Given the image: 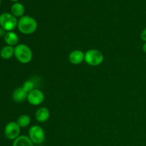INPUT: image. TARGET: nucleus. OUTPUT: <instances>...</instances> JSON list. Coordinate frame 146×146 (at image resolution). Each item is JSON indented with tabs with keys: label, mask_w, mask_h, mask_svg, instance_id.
<instances>
[{
	"label": "nucleus",
	"mask_w": 146,
	"mask_h": 146,
	"mask_svg": "<svg viewBox=\"0 0 146 146\" xmlns=\"http://www.w3.org/2000/svg\"><path fill=\"white\" fill-rule=\"evenodd\" d=\"M35 118L36 121L39 123H45L49 119L50 111L45 107H41L37 109L35 113Z\"/></svg>",
	"instance_id": "1a4fd4ad"
},
{
	"label": "nucleus",
	"mask_w": 146,
	"mask_h": 146,
	"mask_svg": "<svg viewBox=\"0 0 146 146\" xmlns=\"http://www.w3.org/2000/svg\"><path fill=\"white\" fill-rule=\"evenodd\" d=\"M14 55V48L11 46H5L0 51V56L3 59H9Z\"/></svg>",
	"instance_id": "4468645a"
},
{
	"label": "nucleus",
	"mask_w": 146,
	"mask_h": 146,
	"mask_svg": "<svg viewBox=\"0 0 146 146\" xmlns=\"http://www.w3.org/2000/svg\"><path fill=\"white\" fill-rule=\"evenodd\" d=\"M141 38L143 41L146 42V28L144 29L141 34Z\"/></svg>",
	"instance_id": "f3484780"
},
{
	"label": "nucleus",
	"mask_w": 146,
	"mask_h": 146,
	"mask_svg": "<svg viewBox=\"0 0 146 146\" xmlns=\"http://www.w3.org/2000/svg\"><path fill=\"white\" fill-rule=\"evenodd\" d=\"M20 127L17 122H9L4 128V135L6 138L11 141L17 139L20 134Z\"/></svg>",
	"instance_id": "423d86ee"
},
{
	"label": "nucleus",
	"mask_w": 146,
	"mask_h": 146,
	"mask_svg": "<svg viewBox=\"0 0 146 146\" xmlns=\"http://www.w3.org/2000/svg\"><path fill=\"white\" fill-rule=\"evenodd\" d=\"M23 89L26 91L27 93H29L32 90L34 89V84L31 80H27L23 84L22 86Z\"/></svg>",
	"instance_id": "dca6fc26"
},
{
	"label": "nucleus",
	"mask_w": 146,
	"mask_h": 146,
	"mask_svg": "<svg viewBox=\"0 0 146 146\" xmlns=\"http://www.w3.org/2000/svg\"><path fill=\"white\" fill-rule=\"evenodd\" d=\"M0 4H1V0H0Z\"/></svg>",
	"instance_id": "412c9836"
},
{
	"label": "nucleus",
	"mask_w": 146,
	"mask_h": 146,
	"mask_svg": "<svg viewBox=\"0 0 146 146\" xmlns=\"http://www.w3.org/2000/svg\"><path fill=\"white\" fill-rule=\"evenodd\" d=\"M29 137L36 145H40L45 141V132L39 125H33L29 131Z\"/></svg>",
	"instance_id": "39448f33"
},
{
	"label": "nucleus",
	"mask_w": 146,
	"mask_h": 146,
	"mask_svg": "<svg viewBox=\"0 0 146 146\" xmlns=\"http://www.w3.org/2000/svg\"><path fill=\"white\" fill-rule=\"evenodd\" d=\"M11 1H19V0H11Z\"/></svg>",
	"instance_id": "aec40b11"
},
{
	"label": "nucleus",
	"mask_w": 146,
	"mask_h": 146,
	"mask_svg": "<svg viewBox=\"0 0 146 146\" xmlns=\"http://www.w3.org/2000/svg\"><path fill=\"white\" fill-rule=\"evenodd\" d=\"M4 41L7 45L13 47L14 46H16L17 45H18L19 41L18 35L14 31H7L5 36H4Z\"/></svg>",
	"instance_id": "9b49d317"
},
{
	"label": "nucleus",
	"mask_w": 146,
	"mask_h": 146,
	"mask_svg": "<svg viewBox=\"0 0 146 146\" xmlns=\"http://www.w3.org/2000/svg\"><path fill=\"white\" fill-rule=\"evenodd\" d=\"M28 93L26 92L22 87L16 88L12 94V99L16 103H21L27 99Z\"/></svg>",
	"instance_id": "9d476101"
},
{
	"label": "nucleus",
	"mask_w": 146,
	"mask_h": 146,
	"mask_svg": "<svg viewBox=\"0 0 146 146\" xmlns=\"http://www.w3.org/2000/svg\"><path fill=\"white\" fill-rule=\"evenodd\" d=\"M38 146H41V145H38Z\"/></svg>",
	"instance_id": "4be33fe9"
},
{
	"label": "nucleus",
	"mask_w": 146,
	"mask_h": 146,
	"mask_svg": "<svg viewBox=\"0 0 146 146\" xmlns=\"http://www.w3.org/2000/svg\"><path fill=\"white\" fill-rule=\"evenodd\" d=\"M12 146H34V143L29 137L27 135H19L13 142Z\"/></svg>",
	"instance_id": "f8f14e48"
},
{
	"label": "nucleus",
	"mask_w": 146,
	"mask_h": 146,
	"mask_svg": "<svg viewBox=\"0 0 146 146\" xmlns=\"http://www.w3.org/2000/svg\"><path fill=\"white\" fill-rule=\"evenodd\" d=\"M104 56L102 53L97 49L88 50L85 53V59L87 64L91 66H97L104 62Z\"/></svg>",
	"instance_id": "7ed1b4c3"
},
{
	"label": "nucleus",
	"mask_w": 146,
	"mask_h": 146,
	"mask_svg": "<svg viewBox=\"0 0 146 146\" xmlns=\"http://www.w3.org/2000/svg\"><path fill=\"white\" fill-rule=\"evenodd\" d=\"M11 14L16 17H20L24 16V11H25V8H24V5L21 3L16 2L11 6Z\"/></svg>",
	"instance_id": "ddd939ff"
},
{
	"label": "nucleus",
	"mask_w": 146,
	"mask_h": 146,
	"mask_svg": "<svg viewBox=\"0 0 146 146\" xmlns=\"http://www.w3.org/2000/svg\"><path fill=\"white\" fill-rule=\"evenodd\" d=\"M17 123L20 128H26L31 123V118L28 115H21L18 118Z\"/></svg>",
	"instance_id": "2eb2a0df"
},
{
	"label": "nucleus",
	"mask_w": 146,
	"mask_h": 146,
	"mask_svg": "<svg viewBox=\"0 0 146 146\" xmlns=\"http://www.w3.org/2000/svg\"><path fill=\"white\" fill-rule=\"evenodd\" d=\"M143 51L146 54V42H145L143 45Z\"/></svg>",
	"instance_id": "6ab92c4d"
},
{
	"label": "nucleus",
	"mask_w": 146,
	"mask_h": 146,
	"mask_svg": "<svg viewBox=\"0 0 146 146\" xmlns=\"http://www.w3.org/2000/svg\"><path fill=\"white\" fill-rule=\"evenodd\" d=\"M6 33H7V31H6L5 29H4L3 28H1V27H0V37H2V36H4L6 34Z\"/></svg>",
	"instance_id": "a211bd4d"
},
{
	"label": "nucleus",
	"mask_w": 146,
	"mask_h": 146,
	"mask_svg": "<svg viewBox=\"0 0 146 146\" xmlns=\"http://www.w3.org/2000/svg\"><path fill=\"white\" fill-rule=\"evenodd\" d=\"M18 24L17 17L10 13H3L0 15V27L7 31H13Z\"/></svg>",
	"instance_id": "20e7f679"
},
{
	"label": "nucleus",
	"mask_w": 146,
	"mask_h": 146,
	"mask_svg": "<svg viewBox=\"0 0 146 146\" xmlns=\"http://www.w3.org/2000/svg\"><path fill=\"white\" fill-rule=\"evenodd\" d=\"M68 59L72 64L78 65L85 59V54L81 50H74L70 53Z\"/></svg>",
	"instance_id": "6e6552de"
},
{
	"label": "nucleus",
	"mask_w": 146,
	"mask_h": 146,
	"mask_svg": "<svg viewBox=\"0 0 146 146\" xmlns=\"http://www.w3.org/2000/svg\"><path fill=\"white\" fill-rule=\"evenodd\" d=\"M38 27V24L35 19L31 16H23L19 19L17 28L19 31L26 35H29L35 32Z\"/></svg>",
	"instance_id": "f257e3e1"
},
{
	"label": "nucleus",
	"mask_w": 146,
	"mask_h": 146,
	"mask_svg": "<svg viewBox=\"0 0 146 146\" xmlns=\"http://www.w3.org/2000/svg\"><path fill=\"white\" fill-rule=\"evenodd\" d=\"M14 56L19 62L26 64L32 60L33 52L30 47L26 44H18L14 47Z\"/></svg>",
	"instance_id": "f03ea898"
},
{
	"label": "nucleus",
	"mask_w": 146,
	"mask_h": 146,
	"mask_svg": "<svg viewBox=\"0 0 146 146\" xmlns=\"http://www.w3.org/2000/svg\"><path fill=\"white\" fill-rule=\"evenodd\" d=\"M44 94L41 90L34 88L27 96V101L32 106H39L44 102Z\"/></svg>",
	"instance_id": "0eeeda50"
}]
</instances>
